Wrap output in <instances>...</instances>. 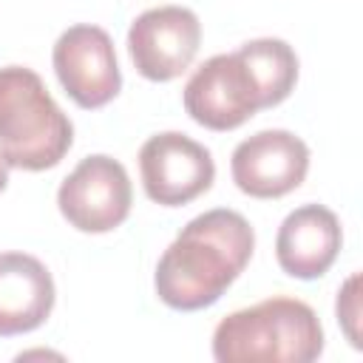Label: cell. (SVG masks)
<instances>
[{
  "instance_id": "cell-1",
  "label": "cell",
  "mask_w": 363,
  "mask_h": 363,
  "mask_svg": "<svg viewBox=\"0 0 363 363\" xmlns=\"http://www.w3.org/2000/svg\"><path fill=\"white\" fill-rule=\"evenodd\" d=\"M252 250L255 233L241 213L218 207L190 218L156 264L159 301L179 312L213 306L244 272Z\"/></svg>"
},
{
  "instance_id": "cell-2",
  "label": "cell",
  "mask_w": 363,
  "mask_h": 363,
  "mask_svg": "<svg viewBox=\"0 0 363 363\" xmlns=\"http://www.w3.org/2000/svg\"><path fill=\"white\" fill-rule=\"evenodd\" d=\"M323 352V326L298 298L275 295L235 309L213 332L218 363H312Z\"/></svg>"
},
{
  "instance_id": "cell-3",
  "label": "cell",
  "mask_w": 363,
  "mask_h": 363,
  "mask_svg": "<svg viewBox=\"0 0 363 363\" xmlns=\"http://www.w3.org/2000/svg\"><path fill=\"white\" fill-rule=\"evenodd\" d=\"M74 142L68 113L54 102L37 71L0 68V156L9 167L48 170L62 162Z\"/></svg>"
},
{
  "instance_id": "cell-4",
  "label": "cell",
  "mask_w": 363,
  "mask_h": 363,
  "mask_svg": "<svg viewBox=\"0 0 363 363\" xmlns=\"http://www.w3.org/2000/svg\"><path fill=\"white\" fill-rule=\"evenodd\" d=\"M182 99L190 119L210 130L241 128L261 108H269L264 85L241 48L204 60L187 79Z\"/></svg>"
},
{
  "instance_id": "cell-5",
  "label": "cell",
  "mask_w": 363,
  "mask_h": 363,
  "mask_svg": "<svg viewBox=\"0 0 363 363\" xmlns=\"http://www.w3.org/2000/svg\"><path fill=\"white\" fill-rule=\"evenodd\" d=\"M57 204L62 218L79 233L116 230L133 204V187L122 162L94 153L85 156L60 184Z\"/></svg>"
},
{
  "instance_id": "cell-6",
  "label": "cell",
  "mask_w": 363,
  "mask_h": 363,
  "mask_svg": "<svg viewBox=\"0 0 363 363\" xmlns=\"http://www.w3.org/2000/svg\"><path fill=\"white\" fill-rule=\"evenodd\" d=\"M51 62L65 94L85 111L108 105L122 88L113 40L99 26L79 23L65 28L54 43Z\"/></svg>"
},
{
  "instance_id": "cell-7",
  "label": "cell",
  "mask_w": 363,
  "mask_h": 363,
  "mask_svg": "<svg viewBox=\"0 0 363 363\" xmlns=\"http://www.w3.org/2000/svg\"><path fill=\"white\" fill-rule=\"evenodd\" d=\"M139 173L150 201L162 207H182L210 190L216 164L204 145L187 133L164 130L142 145Z\"/></svg>"
},
{
  "instance_id": "cell-8",
  "label": "cell",
  "mask_w": 363,
  "mask_h": 363,
  "mask_svg": "<svg viewBox=\"0 0 363 363\" xmlns=\"http://www.w3.org/2000/svg\"><path fill=\"white\" fill-rule=\"evenodd\" d=\"M201 43V23L184 6H159L142 11L128 28V54L136 71L150 82L182 77Z\"/></svg>"
},
{
  "instance_id": "cell-9",
  "label": "cell",
  "mask_w": 363,
  "mask_h": 363,
  "mask_svg": "<svg viewBox=\"0 0 363 363\" xmlns=\"http://www.w3.org/2000/svg\"><path fill=\"white\" fill-rule=\"evenodd\" d=\"M309 170V147L292 130H258L235 145L230 159L233 182L252 199H281L292 193Z\"/></svg>"
},
{
  "instance_id": "cell-10",
  "label": "cell",
  "mask_w": 363,
  "mask_h": 363,
  "mask_svg": "<svg viewBox=\"0 0 363 363\" xmlns=\"http://www.w3.org/2000/svg\"><path fill=\"white\" fill-rule=\"evenodd\" d=\"M343 244L337 216L323 204L295 207L278 227L275 258L278 267L298 281H315L335 264Z\"/></svg>"
},
{
  "instance_id": "cell-11",
  "label": "cell",
  "mask_w": 363,
  "mask_h": 363,
  "mask_svg": "<svg viewBox=\"0 0 363 363\" xmlns=\"http://www.w3.org/2000/svg\"><path fill=\"white\" fill-rule=\"evenodd\" d=\"M54 278L28 252H0V337L43 326L54 309Z\"/></svg>"
},
{
  "instance_id": "cell-12",
  "label": "cell",
  "mask_w": 363,
  "mask_h": 363,
  "mask_svg": "<svg viewBox=\"0 0 363 363\" xmlns=\"http://www.w3.org/2000/svg\"><path fill=\"white\" fill-rule=\"evenodd\" d=\"M241 54L255 68V74H258V79L264 85L269 108L281 105L292 94V88L298 82V57H295L292 45L278 40V37H261V40L244 43Z\"/></svg>"
},
{
  "instance_id": "cell-13",
  "label": "cell",
  "mask_w": 363,
  "mask_h": 363,
  "mask_svg": "<svg viewBox=\"0 0 363 363\" xmlns=\"http://www.w3.org/2000/svg\"><path fill=\"white\" fill-rule=\"evenodd\" d=\"M337 320L346 329V337L352 340L354 349H360V335H357V320H360V275L354 272L337 292Z\"/></svg>"
},
{
  "instance_id": "cell-14",
  "label": "cell",
  "mask_w": 363,
  "mask_h": 363,
  "mask_svg": "<svg viewBox=\"0 0 363 363\" xmlns=\"http://www.w3.org/2000/svg\"><path fill=\"white\" fill-rule=\"evenodd\" d=\"M6 184H9V164H6L3 156H0V193L6 190Z\"/></svg>"
}]
</instances>
